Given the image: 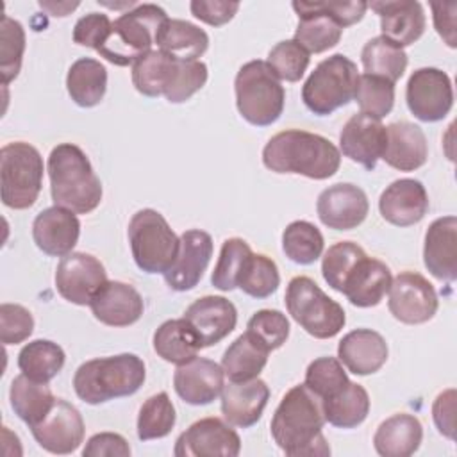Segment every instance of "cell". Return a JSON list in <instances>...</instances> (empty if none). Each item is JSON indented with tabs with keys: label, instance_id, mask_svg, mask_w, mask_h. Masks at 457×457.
Masks as SVG:
<instances>
[{
	"label": "cell",
	"instance_id": "obj_21",
	"mask_svg": "<svg viewBox=\"0 0 457 457\" xmlns=\"http://www.w3.org/2000/svg\"><path fill=\"white\" fill-rule=\"evenodd\" d=\"M184 320L193 327L202 346H212L225 339L237 323V311L225 296L207 295L195 300L184 312Z\"/></svg>",
	"mask_w": 457,
	"mask_h": 457
},
{
	"label": "cell",
	"instance_id": "obj_30",
	"mask_svg": "<svg viewBox=\"0 0 457 457\" xmlns=\"http://www.w3.org/2000/svg\"><path fill=\"white\" fill-rule=\"evenodd\" d=\"M291 5L298 14V27L293 39L309 55L321 54L339 43L343 29L316 2H293Z\"/></svg>",
	"mask_w": 457,
	"mask_h": 457
},
{
	"label": "cell",
	"instance_id": "obj_56",
	"mask_svg": "<svg viewBox=\"0 0 457 457\" xmlns=\"http://www.w3.org/2000/svg\"><path fill=\"white\" fill-rule=\"evenodd\" d=\"M455 389L450 387L437 395L432 405V418L434 425L448 439H455Z\"/></svg>",
	"mask_w": 457,
	"mask_h": 457
},
{
	"label": "cell",
	"instance_id": "obj_32",
	"mask_svg": "<svg viewBox=\"0 0 457 457\" xmlns=\"http://www.w3.org/2000/svg\"><path fill=\"white\" fill-rule=\"evenodd\" d=\"M155 45L157 50L175 59L198 61L209 46V36L191 21L168 18L155 36Z\"/></svg>",
	"mask_w": 457,
	"mask_h": 457
},
{
	"label": "cell",
	"instance_id": "obj_22",
	"mask_svg": "<svg viewBox=\"0 0 457 457\" xmlns=\"http://www.w3.org/2000/svg\"><path fill=\"white\" fill-rule=\"evenodd\" d=\"M378 211L391 225H416L428 211L427 189L416 179H398L382 191L378 198Z\"/></svg>",
	"mask_w": 457,
	"mask_h": 457
},
{
	"label": "cell",
	"instance_id": "obj_49",
	"mask_svg": "<svg viewBox=\"0 0 457 457\" xmlns=\"http://www.w3.org/2000/svg\"><path fill=\"white\" fill-rule=\"evenodd\" d=\"M366 255V252L352 241H339L332 245L321 261V275L325 282L341 293L343 284L350 271L355 268V264Z\"/></svg>",
	"mask_w": 457,
	"mask_h": 457
},
{
	"label": "cell",
	"instance_id": "obj_10",
	"mask_svg": "<svg viewBox=\"0 0 457 457\" xmlns=\"http://www.w3.org/2000/svg\"><path fill=\"white\" fill-rule=\"evenodd\" d=\"M357 64L343 54L323 59L302 86V100L316 116H328L355 98Z\"/></svg>",
	"mask_w": 457,
	"mask_h": 457
},
{
	"label": "cell",
	"instance_id": "obj_53",
	"mask_svg": "<svg viewBox=\"0 0 457 457\" xmlns=\"http://www.w3.org/2000/svg\"><path fill=\"white\" fill-rule=\"evenodd\" d=\"M111 27H112V21L109 20L107 14L89 12L77 20L73 27V43L93 48L96 52L100 45L105 41Z\"/></svg>",
	"mask_w": 457,
	"mask_h": 457
},
{
	"label": "cell",
	"instance_id": "obj_50",
	"mask_svg": "<svg viewBox=\"0 0 457 457\" xmlns=\"http://www.w3.org/2000/svg\"><path fill=\"white\" fill-rule=\"evenodd\" d=\"M246 334L271 352L280 348L289 337V321L277 309H261L248 320Z\"/></svg>",
	"mask_w": 457,
	"mask_h": 457
},
{
	"label": "cell",
	"instance_id": "obj_6",
	"mask_svg": "<svg viewBox=\"0 0 457 457\" xmlns=\"http://www.w3.org/2000/svg\"><path fill=\"white\" fill-rule=\"evenodd\" d=\"M239 114L255 127L275 123L282 111L286 93L266 61L255 59L243 64L234 80Z\"/></svg>",
	"mask_w": 457,
	"mask_h": 457
},
{
	"label": "cell",
	"instance_id": "obj_37",
	"mask_svg": "<svg viewBox=\"0 0 457 457\" xmlns=\"http://www.w3.org/2000/svg\"><path fill=\"white\" fill-rule=\"evenodd\" d=\"M64 361V350L48 339H34L18 353L20 371L25 377L43 384H48L62 370Z\"/></svg>",
	"mask_w": 457,
	"mask_h": 457
},
{
	"label": "cell",
	"instance_id": "obj_40",
	"mask_svg": "<svg viewBox=\"0 0 457 457\" xmlns=\"http://www.w3.org/2000/svg\"><path fill=\"white\" fill-rule=\"evenodd\" d=\"M323 236L316 225L305 220L291 221L282 234V250L296 264H312L323 253Z\"/></svg>",
	"mask_w": 457,
	"mask_h": 457
},
{
	"label": "cell",
	"instance_id": "obj_26",
	"mask_svg": "<svg viewBox=\"0 0 457 457\" xmlns=\"http://www.w3.org/2000/svg\"><path fill=\"white\" fill-rule=\"evenodd\" d=\"M270 400V387L259 377L245 382H228L221 389V414L239 428L255 425Z\"/></svg>",
	"mask_w": 457,
	"mask_h": 457
},
{
	"label": "cell",
	"instance_id": "obj_34",
	"mask_svg": "<svg viewBox=\"0 0 457 457\" xmlns=\"http://www.w3.org/2000/svg\"><path fill=\"white\" fill-rule=\"evenodd\" d=\"M66 89L79 107H95L102 102L107 89L105 66L91 57L77 59L66 75Z\"/></svg>",
	"mask_w": 457,
	"mask_h": 457
},
{
	"label": "cell",
	"instance_id": "obj_44",
	"mask_svg": "<svg viewBox=\"0 0 457 457\" xmlns=\"http://www.w3.org/2000/svg\"><path fill=\"white\" fill-rule=\"evenodd\" d=\"M280 284V275L275 261L262 253H252L243 268L237 287L253 298L271 296Z\"/></svg>",
	"mask_w": 457,
	"mask_h": 457
},
{
	"label": "cell",
	"instance_id": "obj_52",
	"mask_svg": "<svg viewBox=\"0 0 457 457\" xmlns=\"http://www.w3.org/2000/svg\"><path fill=\"white\" fill-rule=\"evenodd\" d=\"M34 330V318L20 303L0 305V339L4 345H18L29 339Z\"/></svg>",
	"mask_w": 457,
	"mask_h": 457
},
{
	"label": "cell",
	"instance_id": "obj_15",
	"mask_svg": "<svg viewBox=\"0 0 457 457\" xmlns=\"http://www.w3.org/2000/svg\"><path fill=\"white\" fill-rule=\"evenodd\" d=\"M84 420L75 405L57 398L50 412L34 427L30 432L36 443L57 455H66L75 452L84 441Z\"/></svg>",
	"mask_w": 457,
	"mask_h": 457
},
{
	"label": "cell",
	"instance_id": "obj_18",
	"mask_svg": "<svg viewBox=\"0 0 457 457\" xmlns=\"http://www.w3.org/2000/svg\"><path fill=\"white\" fill-rule=\"evenodd\" d=\"M386 146V127L380 120L357 112L348 118L339 134V148L345 157L373 170Z\"/></svg>",
	"mask_w": 457,
	"mask_h": 457
},
{
	"label": "cell",
	"instance_id": "obj_1",
	"mask_svg": "<svg viewBox=\"0 0 457 457\" xmlns=\"http://www.w3.org/2000/svg\"><path fill=\"white\" fill-rule=\"evenodd\" d=\"M325 414L321 398L305 384L293 386L280 400L270 423L271 437L286 455H328L321 434Z\"/></svg>",
	"mask_w": 457,
	"mask_h": 457
},
{
	"label": "cell",
	"instance_id": "obj_55",
	"mask_svg": "<svg viewBox=\"0 0 457 457\" xmlns=\"http://www.w3.org/2000/svg\"><path fill=\"white\" fill-rule=\"evenodd\" d=\"M189 9H191V14L195 18H198L200 21H204L207 25H212V27H221V25L228 23L234 18V14L239 9V2L193 0L189 4Z\"/></svg>",
	"mask_w": 457,
	"mask_h": 457
},
{
	"label": "cell",
	"instance_id": "obj_25",
	"mask_svg": "<svg viewBox=\"0 0 457 457\" xmlns=\"http://www.w3.org/2000/svg\"><path fill=\"white\" fill-rule=\"evenodd\" d=\"M425 268L439 280L453 282L457 278V218L443 216L434 220L423 243Z\"/></svg>",
	"mask_w": 457,
	"mask_h": 457
},
{
	"label": "cell",
	"instance_id": "obj_29",
	"mask_svg": "<svg viewBox=\"0 0 457 457\" xmlns=\"http://www.w3.org/2000/svg\"><path fill=\"white\" fill-rule=\"evenodd\" d=\"M391 280V270L382 261L364 255L346 277L341 293L355 307H375L389 291Z\"/></svg>",
	"mask_w": 457,
	"mask_h": 457
},
{
	"label": "cell",
	"instance_id": "obj_35",
	"mask_svg": "<svg viewBox=\"0 0 457 457\" xmlns=\"http://www.w3.org/2000/svg\"><path fill=\"white\" fill-rule=\"evenodd\" d=\"M9 400L14 414L29 427H34L50 412L57 398L46 384L36 382L21 373L11 382Z\"/></svg>",
	"mask_w": 457,
	"mask_h": 457
},
{
	"label": "cell",
	"instance_id": "obj_3",
	"mask_svg": "<svg viewBox=\"0 0 457 457\" xmlns=\"http://www.w3.org/2000/svg\"><path fill=\"white\" fill-rule=\"evenodd\" d=\"M50 195L57 207L87 214L102 202V182L96 177L87 155L73 143H61L52 148L46 162Z\"/></svg>",
	"mask_w": 457,
	"mask_h": 457
},
{
	"label": "cell",
	"instance_id": "obj_24",
	"mask_svg": "<svg viewBox=\"0 0 457 457\" xmlns=\"http://www.w3.org/2000/svg\"><path fill=\"white\" fill-rule=\"evenodd\" d=\"M89 307L93 316L109 327H129L136 323L145 311L137 289L120 280H107L93 296Z\"/></svg>",
	"mask_w": 457,
	"mask_h": 457
},
{
	"label": "cell",
	"instance_id": "obj_13",
	"mask_svg": "<svg viewBox=\"0 0 457 457\" xmlns=\"http://www.w3.org/2000/svg\"><path fill=\"white\" fill-rule=\"evenodd\" d=\"M105 282L107 271L104 264L86 252L64 255L55 270L57 293L75 305H89Z\"/></svg>",
	"mask_w": 457,
	"mask_h": 457
},
{
	"label": "cell",
	"instance_id": "obj_36",
	"mask_svg": "<svg viewBox=\"0 0 457 457\" xmlns=\"http://www.w3.org/2000/svg\"><path fill=\"white\" fill-rule=\"evenodd\" d=\"M270 352L246 332L234 339L221 357V370L230 382H245L259 377Z\"/></svg>",
	"mask_w": 457,
	"mask_h": 457
},
{
	"label": "cell",
	"instance_id": "obj_12",
	"mask_svg": "<svg viewBox=\"0 0 457 457\" xmlns=\"http://www.w3.org/2000/svg\"><path fill=\"white\" fill-rule=\"evenodd\" d=\"M405 100L420 121H439L453 105L452 80L439 68H420L407 80Z\"/></svg>",
	"mask_w": 457,
	"mask_h": 457
},
{
	"label": "cell",
	"instance_id": "obj_23",
	"mask_svg": "<svg viewBox=\"0 0 457 457\" xmlns=\"http://www.w3.org/2000/svg\"><path fill=\"white\" fill-rule=\"evenodd\" d=\"M380 18L382 36L403 48L416 43L425 32V12L416 0H384L368 4Z\"/></svg>",
	"mask_w": 457,
	"mask_h": 457
},
{
	"label": "cell",
	"instance_id": "obj_2",
	"mask_svg": "<svg viewBox=\"0 0 457 457\" xmlns=\"http://www.w3.org/2000/svg\"><path fill=\"white\" fill-rule=\"evenodd\" d=\"M262 162L275 173H293L312 180H325L339 170L341 152L332 141L320 134L291 129L270 137L262 148Z\"/></svg>",
	"mask_w": 457,
	"mask_h": 457
},
{
	"label": "cell",
	"instance_id": "obj_46",
	"mask_svg": "<svg viewBox=\"0 0 457 457\" xmlns=\"http://www.w3.org/2000/svg\"><path fill=\"white\" fill-rule=\"evenodd\" d=\"M346 371L336 357H318L305 370L303 384L321 400L332 398L348 386Z\"/></svg>",
	"mask_w": 457,
	"mask_h": 457
},
{
	"label": "cell",
	"instance_id": "obj_17",
	"mask_svg": "<svg viewBox=\"0 0 457 457\" xmlns=\"http://www.w3.org/2000/svg\"><path fill=\"white\" fill-rule=\"evenodd\" d=\"M212 257V237L205 230L191 228L180 236V248L175 262L164 273V280L173 291H189L198 286Z\"/></svg>",
	"mask_w": 457,
	"mask_h": 457
},
{
	"label": "cell",
	"instance_id": "obj_20",
	"mask_svg": "<svg viewBox=\"0 0 457 457\" xmlns=\"http://www.w3.org/2000/svg\"><path fill=\"white\" fill-rule=\"evenodd\" d=\"M80 236V221L73 211L64 207L43 209L32 223L36 246L52 257H64L73 252Z\"/></svg>",
	"mask_w": 457,
	"mask_h": 457
},
{
	"label": "cell",
	"instance_id": "obj_38",
	"mask_svg": "<svg viewBox=\"0 0 457 457\" xmlns=\"http://www.w3.org/2000/svg\"><path fill=\"white\" fill-rule=\"evenodd\" d=\"M321 405L325 421L337 428H355L370 412V396L361 384L348 382L341 393L321 400Z\"/></svg>",
	"mask_w": 457,
	"mask_h": 457
},
{
	"label": "cell",
	"instance_id": "obj_54",
	"mask_svg": "<svg viewBox=\"0 0 457 457\" xmlns=\"http://www.w3.org/2000/svg\"><path fill=\"white\" fill-rule=\"evenodd\" d=\"M84 457H129L130 446L127 439L114 432H100L87 439L84 450Z\"/></svg>",
	"mask_w": 457,
	"mask_h": 457
},
{
	"label": "cell",
	"instance_id": "obj_42",
	"mask_svg": "<svg viewBox=\"0 0 457 457\" xmlns=\"http://www.w3.org/2000/svg\"><path fill=\"white\" fill-rule=\"evenodd\" d=\"M177 414L168 393L161 391L145 400L137 414V437L141 441L166 437L175 427Z\"/></svg>",
	"mask_w": 457,
	"mask_h": 457
},
{
	"label": "cell",
	"instance_id": "obj_58",
	"mask_svg": "<svg viewBox=\"0 0 457 457\" xmlns=\"http://www.w3.org/2000/svg\"><path fill=\"white\" fill-rule=\"evenodd\" d=\"M430 9L434 12V27L437 34L445 39L450 48H455V2H430Z\"/></svg>",
	"mask_w": 457,
	"mask_h": 457
},
{
	"label": "cell",
	"instance_id": "obj_14",
	"mask_svg": "<svg viewBox=\"0 0 457 457\" xmlns=\"http://www.w3.org/2000/svg\"><path fill=\"white\" fill-rule=\"evenodd\" d=\"M241 439L220 418H202L189 425L175 441L177 457H237Z\"/></svg>",
	"mask_w": 457,
	"mask_h": 457
},
{
	"label": "cell",
	"instance_id": "obj_31",
	"mask_svg": "<svg viewBox=\"0 0 457 457\" xmlns=\"http://www.w3.org/2000/svg\"><path fill=\"white\" fill-rule=\"evenodd\" d=\"M423 439V427L420 420L407 412L393 414L384 420L373 436V446L382 457H409Z\"/></svg>",
	"mask_w": 457,
	"mask_h": 457
},
{
	"label": "cell",
	"instance_id": "obj_16",
	"mask_svg": "<svg viewBox=\"0 0 457 457\" xmlns=\"http://www.w3.org/2000/svg\"><path fill=\"white\" fill-rule=\"evenodd\" d=\"M370 211L366 193L350 182H339L323 189L316 202L320 221L334 230H352L359 227Z\"/></svg>",
	"mask_w": 457,
	"mask_h": 457
},
{
	"label": "cell",
	"instance_id": "obj_41",
	"mask_svg": "<svg viewBox=\"0 0 457 457\" xmlns=\"http://www.w3.org/2000/svg\"><path fill=\"white\" fill-rule=\"evenodd\" d=\"M171 64L173 57L161 50H152L139 61H136L132 64V84L137 93L150 98L164 95Z\"/></svg>",
	"mask_w": 457,
	"mask_h": 457
},
{
	"label": "cell",
	"instance_id": "obj_8",
	"mask_svg": "<svg viewBox=\"0 0 457 457\" xmlns=\"http://www.w3.org/2000/svg\"><path fill=\"white\" fill-rule=\"evenodd\" d=\"M129 243L134 262L145 273H166L177 259L180 237L155 209H141L129 221Z\"/></svg>",
	"mask_w": 457,
	"mask_h": 457
},
{
	"label": "cell",
	"instance_id": "obj_39",
	"mask_svg": "<svg viewBox=\"0 0 457 457\" xmlns=\"http://www.w3.org/2000/svg\"><path fill=\"white\" fill-rule=\"evenodd\" d=\"M361 62L364 73L382 77L395 84L398 79H402L409 61L403 48L387 41L384 36H377L366 41L362 46Z\"/></svg>",
	"mask_w": 457,
	"mask_h": 457
},
{
	"label": "cell",
	"instance_id": "obj_19",
	"mask_svg": "<svg viewBox=\"0 0 457 457\" xmlns=\"http://www.w3.org/2000/svg\"><path fill=\"white\" fill-rule=\"evenodd\" d=\"M223 377L221 364L205 357H195L177 368L173 387L182 402L189 405H207L221 395L225 386Z\"/></svg>",
	"mask_w": 457,
	"mask_h": 457
},
{
	"label": "cell",
	"instance_id": "obj_28",
	"mask_svg": "<svg viewBox=\"0 0 457 457\" xmlns=\"http://www.w3.org/2000/svg\"><path fill=\"white\" fill-rule=\"evenodd\" d=\"M428 145L425 132L411 121H395L386 127V146L380 159L395 170L414 171L427 162Z\"/></svg>",
	"mask_w": 457,
	"mask_h": 457
},
{
	"label": "cell",
	"instance_id": "obj_48",
	"mask_svg": "<svg viewBox=\"0 0 457 457\" xmlns=\"http://www.w3.org/2000/svg\"><path fill=\"white\" fill-rule=\"evenodd\" d=\"M25 52V30L20 21L11 16H2L0 29V75L2 84L7 86L20 73Z\"/></svg>",
	"mask_w": 457,
	"mask_h": 457
},
{
	"label": "cell",
	"instance_id": "obj_47",
	"mask_svg": "<svg viewBox=\"0 0 457 457\" xmlns=\"http://www.w3.org/2000/svg\"><path fill=\"white\" fill-rule=\"evenodd\" d=\"M355 100L361 112L370 114L377 120L387 116L395 105V84L375 75H359Z\"/></svg>",
	"mask_w": 457,
	"mask_h": 457
},
{
	"label": "cell",
	"instance_id": "obj_5",
	"mask_svg": "<svg viewBox=\"0 0 457 457\" xmlns=\"http://www.w3.org/2000/svg\"><path fill=\"white\" fill-rule=\"evenodd\" d=\"M166 11L155 4H137L112 21V27L96 54L116 66H132L152 52Z\"/></svg>",
	"mask_w": 457,
	"mask_h": 457
},
{
	"label": "cell",
	"instance_id": "obj_51",
	"mask_svg": "<svg viewBox=\"0 0 457 457\" xmlns=\"http://www.w3.org/2000/svg\"><path fill=\"white\" fill-rule=\"evenodd\" d=\"M309 54L295 39H286L270 50L266 62L278 80L298 82L309 66Z\"/></svg>",
	"mask_w": 457,
	"mask_h": 457
},
{
	"label": "cell",
	"instance_id": "obj_27",
	"mask_svg": "<svg viewBox=\"0 0 457 457\" xmlns=\"http://www.w3.org/2000/svg\"><path fill=\"white\" fill-rule=\"evenodd\" d=\"M386 339L371 328H355L337 345L339 362L353 375H371L387 361Z\"/></svg>",
	"mask_w": 457,
	"mask_h": 457
},
{
	"label": "cell",
	"instance_id": "obj_45",
	"mask_svg": "<svg viewBox=\"0 0 457 457\" xmlns=\"http://www.w3.org/2000/svg\"><path fill=\"white\" fill-rule=\"evenodd\" d=\"M207 82V66L202 61L173 59L164 98L170 104H182L200 91Z\"/></svg>",
	"mask_w": 457,
	"mask_h": 457
},
{
	"label": "cell",
	"instance_id": "obj_43",
	"mask_svg": "<svg viewBox=\"0 0 457 457\" xmlns=\"http://www.w3.org/2000/svg\"><path fill=\"white\" fill-rule=\"evenodd\" d=\"M250 245L241 237H228L223 241L218 262L211 275V284L220 291H232L237 287L243 268L252 255Z\"/></svg>",
	"mask_w": 457,
	"mask_h": 457
},
{
	"label": "cell",
	"instance_id": "obj_57",
	"mask_svg": "<svg viewBox=\"0 0 457 457\" xmlns=\"http://www.w3.org/2000/svg\"><path fill=\"white\" fill-rule=\"evenodd\" d=\"M316 5L323 12H327L341 29L361 21L366 9H368V4L361 2V0H353V2H316Z\"/></svg>",
	"mask_w": 457,
	"mask_h": 457
},
{
	"label": "cell",
	"instance_id": "obj_4",
	"mask_svg": "<svg viewBox=\"0 0 457 457\" xmlns=\"http://www.w3.org/2000/svg\"><path fill=\"white\" fill-rule=\"evenodd\" d=\"M145 362L136 353L98 357L82 362L73 375L77 396L98 405L114 398L134 395L145 382Z\"/></svg>",
	"mask_w": 457,
	"mask_h": 457
},
{
	"label": "cell",
	"instance_id": "obj_7",
	"mask_svg": "<svg viewBox=\"0 0 457 457\" xmlns=\"http://www.w3.org/2000/svg\"><path fill=\"white\" fill-rule=\"evenodd\" d=\"M43 157L25 141L0 150V196L5 207L23 211L36 204L43 186Z\"/></svg>",
	"mask_w": 457,
	"mask_h": 457
},
{
	"label": "cell",
	"instance_id": "obj_11",
	"mask_svg": "<svg viewBox=\"0 0 457 457\" xmlns=\"http://www.w3.org/2000/svg\"><path fill=\"white\" fill-rule=\"evenodd\" d=\"M387 307L395 320L407 325L427 323L439 307L434 286L416 271H402L391 280Z\"/></svg>",
	"mask_w": 457,
	"mask_h": 457
},
{
	"label": "cell",
	"instance_id": "obj_59",
	"mask_svg": "<svg viewBox=\"0 0 457 457\" xmlns=\"http://www.w3.org/2000/svg\"><path fill=\"white\" fill-rule=\"evenodd\" d=\"M39 7L48 11L52 16H66L70 11L79 7V2H39Z\"/></svg>",
	"mask_w": 457,
	"mask_h": 457
},
{
	"label": "cell",
	"instance_id": "obj_9",
	"mask_svg": "<svg viewBox=\"0 0 457 457\" xmlns=\"http://www.w3.org/2000/svg\"><path fill=\"white\" fill-rule=\"evenodd\" d=\"M284 302L291 318L316 339L334 337L346 323L345 309L309 277L291 278Z\"/></svg>",
	"mask_w": 457,
	"mask_h": 457
},
{
	"label": "cell",
	"instance_id": "obj_33",
	"mask_svg": "<svg viewBox=\"0 0 457 457\" xmlns=\"http://www.w3.org/2000/svg\"><path fill=\"white\" fill-rule=\"evenodd\" d=\"M202 348L198 336L184 318L168 320L154 332V350L166 362L180 366L195 359Z\"/></svg>",
	"mask_w": 457,
	"mask_h": 457
}]
</instances>
